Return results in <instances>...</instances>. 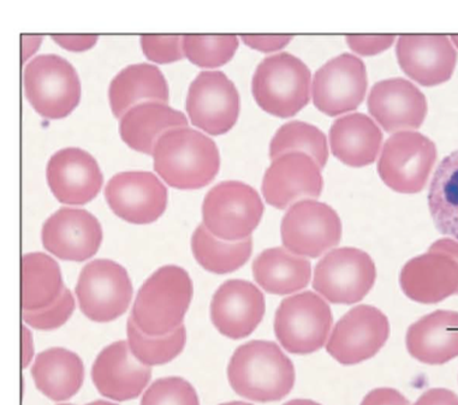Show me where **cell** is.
Instances as JSON below:
<instances>
[{
    "label": "cell",
    "mask_w": 458,
    "mask_h": 405,
    "mask_svg": "<svg viewBox=\"0 0 458 405\" xmlns=\"http://www.w3.org/2000/svg\"><path fill=\"white\" fill-rule=\"evenodd\" d=\"M265 298L258 286L241 279L219 286L211 302V320L230 340H242L257 330L265 316Z\"/></svg>",
    "instance_id": "cell-20"
},
{
    "label": "cell",
    "mask_w": 458,
    "mask_h": 405,
    "mask_svg": "<svg viewBox=\"0 0 458 405\" xmlns=\"http://www.w3.org/2000/svg\"><path fill=\"white\" fill-rule=\"evenodd\" d=\"M361 405H411V401L400 391L381 387V389L370 391L363 398Z\"/></svg>",
    "instance_id": "cell-41"
},
{
    "label": "cell",
    "mask_w": 458,
    "mask_h": 405,
    "mask_svg": "<svg viewBox=\"0 0 458 405\" xmlns=\"http://www.w3.org/2000/svg\"><path fill=\"white\" fill-rule=\"evenodd\" d=\"M394 35H348L349 47L361 55H379L393 46Z\"/></svg>",
    "instance_id": "cell-39"
},
{
    "label": "cell",
    "mask_w": 458,
    "mask_h": 405,
    "mask_svg": "<svg viewBox=\"0 0 458 405\" xmlns=\"http://www.w3.org/2000/svg\"><path fill=\"white\" fill-rule=\"evenodd\" d=\"M185 107L195 127L209 135H223L239 120V90L225 73L202 72L189 86Z\"/></svg>",
    "instance_id": "cell-13"
},
{
    "label": "cell",
    "mask_w": 458,
    "mask_h": 405,
    "mask_svg": "<svg viewBox=\"0 0 458 405\" xmlns=\"http://www.w3.org/2000/svg\"><path fill=\"white\" fill-rule=\"evenodd\" d=\"M428 207L439 232L458 240V149L437 167L429 186Z\"/></svg>",
    "instance_id": "cell-31"
},
{
    "label": "cell",
    "mask_w": 458,
    "mask_h": 405,
    "mask_svg": "<svg viewBox=\"0 0 458 405\" xmlns=\"http://www.w3.org/2000/svg\"><path fill=\"white\" fill-rule=\"evenodd\" d=\"M141 405H200V401L191 383L170 376L153 383L143 394Z\"/></svg>",
    "instance_id": "cell-36"
},
{
    "label": "cell",
    "mask_w": 458,
    "mask_h": 405,
    "mask_svg": "<svg viewBox=\"0 0 458 405\" xmlns=\"http://www.w3.org/2000/svg\"><path fill=\"white\" fill-rule=\"evenodd\" d=\"M243 43L260 52H275L282 50L293 39V35H250L242 34Z\"/></svg>",
    "instance_id": "cell-40"
},
{
    "label": "cell",
    "mask_w": 458,
    "mask_h": 405,
    "mask_svg": "<svg viewBox=\"0 0 458 405\" xmlns=\"http://www.w3.org/2000/svg\"><path fill=\"white\" fill-rule=\"evenodd\" d=\"M191 250L195 260L206 271L216 274H232L250 260L253 240L250 237L240 242H226L216 239L201 224L191 236Z\"/></svg>",
    "instance_id": "cell-32"
},
{
    "label": "cell",
    "mask_w": 458,
    "mask_h": 405,
    "mask_svg": "<svg viewBox=\"0 0 458 405\" xmlns=\"http://www.w3.org/2000/svg\"><path fill=\"white\" fill-rule=\"evenodd\" d=\"M409 354L425 365L458 358V312L436 310L412 324L405 338Z\"/></svg>",
    "instance_id": "cell-24"
},
{
    "label": "cell",
    "mask_w": 458,
    "mask_h": 405,
    "mask_svg": "<svg viewBox=\"0 0 458 405\" xmlns=\"http://www.w3.org/2000/svg\"><path fill=\"white\" fill-rule=\"evenodd\" d=\"M183 113L159 101H143L129 108L120 120L122 139L135 151L152 155L157 139L177 127H187Z\"/></svg>",
    "instance_id": "cell-26"
},
{
    "label": "cell",
    "mask_w": 458,
    "mask_h": 405,
    "mask_svg": "<svg viewBox=\"0 0 458 405\" xmlns=\"http://www.w3.org/2000/svg\"><path fill=\"white\" fill-rule=\"evenodd\" d=\"M152 156L156 173L176 190H200L219 173L218 147L197 129L177 127L164 132Z\"/></svg>",
    "instance_id": "cell-1"
},
{
    "label": "cell",
    "mask_w": 458,
    "mask_h": 405,
    "mask_svg": "<svg viewBox=\"0 0 458 405\" xmlns=\"http://www.w3.org/2000/svg\"><path fill=\"white\" fill-rule=\"evenodd\" d=\"M312 73L300 58L278 54L265 58L255 70L251 90L259 106L272 116H295L310 99Z\"/></svg>",
    "instance_id": "cell-4"
},
{
    "label": "cell",
    "mask_w": 458,
    "mask_h": 405,
    "mask_svg": "<svg viewBox=\"0 0 458 405\" xmlns=\"http://www.w3.org/2000/svg\"><path fill=\"white\" fill-rule=\"evenodd\" d=\"M286 153H303L323 169L328 159L327 136L316 125L289 122L282 125L271 139L270 158L274 160Z\"/></svg>",
    "instance_id": "cell-33"
},
{
    "label": "cell",
    "mask_w": 458,
    "mask_h": 405,
    "mask_svg": "<svg viewBox=\"0 0 458 405\" xmlns=\"http://www.w3.org/2000/svg\"><path fill=\"white\" fill-rule=\"evenodd\" d=\"M437 160V147L428 136L400 131L381 149L377 173L384 183L401 194L420 193L428 184Z\"/></svg>",
    "instance_id": "cell-9"
},
{
    "label": "cell",
    "mask_w": 458,
    "mask_h": 405,
    "mask_svg": "<svg viewBox=\"0 0 458 405\" xmlns=\"http://www.w3.org/2000/svg\"><path fill=\"white\" fill-rule=\"evenodd\" d=\"M47 180L62 204L85 205L100 193L104 177L93 156L79 147H68L48 160Z\"/></svg>",
    "instance_id": "cell-19"
},
{
    "label": "cell",
    "mask_w": 458,
    "mask_h": 405,
    "mask_svg": "<svg viewBox=\"0 0 458 405\" xmlns=\"http://www.w3.org/2000/svg\"><path fill=\"white\" fill-rule=\"evenodd\" d=\"M262 215L264 204L260 195L253 187L239 181L216 184L202 204V224L216 239L226 242L250 239L260 224Z\"/></svg>",
    "instance_id": "cell-6"
},
{
    "label": "cell",
    "mask_w": 458,
    "mask_h": 405,
    "mask_svg": "<svg viewBox=\"0 0 458 405\" xmlns=\"http://www.w3.org/2000/svg\"><path fill=\"white\" fill-rule=\"evenodd\" d=\"M330 306L312 291L283 300L275 317L279 344L290 354L310 355L327 343L332 333Z\"/></svg>",
    "instance_id": "cell-7"
},
{
    "label": "cell",
    "mask_w": 458,
    "mask_h": 405,
    "mask_svg": "<svg viewBox=\"0 0 458 405\" xmlns=\"http://www.w3.org/2000/svg\"><path fill=\"white\" fill-rule=\"evenodd\" d=\"M220 405H253V404L246 403V401H229V403H223Z\"/></svg>",
    "instance_id": "cell-49"
},
{
    "label": "cell",
    "mask_w": 458,
    "mask_h": 405,
    "mask_svg": "<svg viewBox=\"0 0 458 405\" xmlns=\"http://www.w3.org/2000/svg\"><path fill=\"white\" fill-rule=\"evenodd\" d=\"M193 293L187 271L174 265L160 267L139 290L131 317L147 336H167L183 325Z\"/></svg>",
    "instance_id": "cell-3"
},
{
    "label": "cell",
    "mask_w": 458,
    "mask_h": 405,
    "mask_svg": "<svg viewBox=\"0 0 458 405\" xmlns=\"http://www.w3.org/2000/svg\"><path fill=\"white\" fill-rule=\"evenodd\" d=\"M52 40L57 43L59 46L68 51L82 52L89 50L97 44L98 35H66L52 34Z\"/></svg>",
    "instance_id": "cell-42"
},
{
    "label": "cell",
    "mask_w": 458,
    "mask_h": 405,
    "mask_svg": "<svg viewBox=\"0 0 458 405\" xmlns=\"http://www.w3.org/2000/svg\"><path fill=\"white\" fill-rule=\"evenodd\" d=\"M65 286L61 267L44 253H30L22 257V309L41 310L61 298Z\"/></svg>",
    "instance_id": "cell-30"
},
{
    "label": "cell",
    "mask_w": 458,
    "mask_h": 405,
    "mask_svg": "<svg viewBox=\"0 0 458 405\" xmlns=\"http://www.w3.org/2000/svg\"><path fill=\"white\" fill-rule=\"evenodd\" d=\"M41 240L45 249L58 259L82 263L99 250L103 229L86 209L63 207L45 222Z\"/></svg>",
    "instance_id": "cell-17"
},
{
    "label": "cell",
    "mask_w": 458,
    "mask_h": 405,
    "mask_svg": "<svg viewBox=\"0 0 458 405\" xmlns=\"http://www.w3.org/2000/svg\"><path fill=\"white\" fill-rule=\"evenodd\" d=\"M239 38L233 34L183 35L185 57L200 68H218L235 55Z\"/></svg>",
    "instance_id": "cell-35"
},
{
    "label": "cell",
    "mask_w": 458,
    "mask_h": 405,
    "mask_svg": "<svg viewBox=\"0 0 458 405\" xmlns=\"http://www.w3.org/2000/svg\"><path fill=\"white\" fill-rule=\"evenodd\" d=\"M59 405H72V404H59Z\"/></svg>",
    "instance_id": "cell-51"
},
{
    "label": "cell",
    "mask_w": 458,
    "mask_h": 405,
    "mask_svg": "<svg viewBox=\"0 0 458 405\" xmlns=\"http://www.w3.org/2000/svg\"><path fill=\"white\" fill-rule=\"evenodd\" d=\"M24 93L41 117L61 120L72 114L81 99L78 72L58 55H41L24 68Z\"/></svg>",
    "instance_id": "cell-5"
},
{
    "label": "cell",
    "mask_w": 458,
    "mask_h": 405,
    "mask_svg": "<svg viewBox=\"0 0 458 405\" xmlns=\"http://www.w3.org/2000/svg\"><path fill=\"white\" fill-rule=\"evenodd\" d=\"M108 207L131 224L155 223L167 206V190L148 171H125L114 174L105 188Z\"/></svg>",
    "instance_id": "cell-15"
},
{
    "label": "cell",
    "mask_w": 458,
    "mask_h": 405,
    "mask_svg": "<svg viewBox=\"0 0 458 405\" xmlns=\"http://www.w3.org/2000/svg\"><path fill=\"white\" fill-rule=\"evenodd\" d=\"M428 110L425 94L405 79L383 80L369 93L370 116L387 132L396 134L420 128Z\"/></svg>",
    "instance_id": "cell-21"
},
{
    "label": "cell",
    "mask_w": 458,
    "mask_h": 405,
    "mask_svg": "<svg viewBox=\"0 0 458 405\" xmlns=\"http://www.w3.org/2000/svg\"><path fill=\"white\" fill-rule=\"evenodd\" d=\"M321 167L303 153H286L272 160L262 180V195L272 207L285 209L314 200L323 193Z\"/></svg>",
    "instance_id": "cell-16"
},
{
    "label": "cell",
    "mask_w": 458,
    "mask_h": 405,
    "mask_svg": "<svg viewBox=\"0 0 458 405\" xmlns=\"http://www.w3.org/2000/svg\"><path fill=\"white\" fill-rule=\"evenodd\" d=\"M253 275L266 292L277 296L292 295L310 284L312 265L306 257L285 248H270L254 260Z\"/></svg>",
    "instance_id": "cell-29"
},
{
    "label": "cell",
    "mask_w": 458,
    "mask_h": 405,
    "mask_svg": "<svg viewBox=\"0 0 458 405\" xmlns=\"http://www.w3.org/2000/svg\"><path fill=\"white\" fill-rule=\"evenodd\" d=\"M22 63L28 61L43 43L41 35L22 34Z\"/></svg>",
    "instance_id": "cell-44"
},
{
    "label": "cell",
    "mask_w": 458,
    "mask_h": 405,
    "mask_svg": "<svg viewBox=\"0 0 458 405\" xmlns=\"http://www.w3.org/2000/svg\"><path fill=\"white\" fill-rule=\"evenodd\" d=\"M281 233L285 249L314 259L341 242L342 222L331 206L302 200L289 207L283 216Z\"/></svg>",
    "instance_id": "cell-11"
},
{
    "label": "cell",
    "mask_w": 458,
    "mask_h": 405,
    "mask_svg": "<svg viewBox=\"0 0 458 405\" xmlns=\"http://www.w3.org/2000/svg\"><path fill=\"white\" fill-rule=\"evenodd\" d=\"M129 348L138 361L147 367L166 365L183 351L187 330L182 325L174 333L162 337H150L136 326L131 317L127 324Z\"/></svg>",
    "instance_id": "cell-34"
},
{
    "label": "cell",
    "mask_w": 458,
    "mask_h": 405,
    "mask_svg": "<svg viewBox=\"0 0 458 405\" xmlns=\"http://www.w3.org/2000/svg\"><path fill=\"white\" fill-rule=\"evenodd\" d=\"M37 389L51 401H64L75 396L85 380V367L75 352L51 348L40 352L31 367Z\"/></svg>",
    "instance_id": "cell-27"
},
{
    "label": "cell",
    "mask_w": 458,
    "mask_h": 405,
    "mask_svg": "<svg viewBox=\"0 0 458 405\" xmlns=\"http://www.w3.org/2000/svg\"><path fill=\"white\" fill-rule=\"evenodd\" d=\"M367 86L365 63L354 55H339L325 63L314 75V105L331 117L351 113L365 99Z\"/></svg>",
    "instance_id": "cell-14"
},
{
    "label": "cell",
    "mask_w": 458,
    "mask_h": 405,
    "mask_svg": "<svg viewBox=\"0 0 458 405\" xmlns=\"http://www.w3.org/2000/svg\"><path fill=\"white\" fill-rule=\"evenodd\" d=\"M141 46L146 57L159 64L184 57L183 35H141Z\"/></svg>",
    "instance_id": "cell-38"
},
{
    "label": "cell",
    "mask_w": 458,
    "mask_h": 405,
    "mask_svg": "<svg viewBox=\"0 0 458 405\" xmlns=\"http://www.w3.org/2000/svg\"><path fill=\"white\" fill-rule=\"evenodd\" d=\"M414 405H458V396L447 389L426 391Z\"/></svg>",
    "instance_id": "cell-43"
},
{
    "label": "cell",
    "mask_w": 458,
    "mask_h": 405,
    "mask_svg": "<svg viewBox=\"0 0 458 405\" xmlns=\"http://www.w3.org/2000/svg\"><path fill=\"white\" fill-rule=\"evenodd\" d=\"M389 336L390 323L386 314L373 306H358L335 325L327 350L341 365H359L374 358Z\"/></svg>",
    "instance_id": "cell-12"
},
{
    "label": "cell",
    "mask_w": 458,
    "mask_h": 405,
    "mask_svg": "<svg viewBox=\"0 0 458 405\" xmlns=\"http://www.w3.org/2000/svg\"><path fill=\"white\" fill-rule=\"evenodd\" d=\"M94 385L112 401L135 400L152 378L150 367L132 355L128 342H114L98 355L92 368Z\"/></svg>",
    "instance_id": "cell-23"
},
{
    "label": "cell",
    "mask_w": 458,
    "mask_h": 405,
    "mask_svg": "<svg viewBox=\"0 0 458 405\" xmlns=\"http://www.w3.org/2000/svg\"><path fill=\"white\" fill-rule=\"evenodd\" d=\"M383 132L372 118L363 114H345L330 129V145L335 158L345 165L362 167L376 162Z\"/></svg>",
    "instance_id": "cell-25"
},
{
    "label": "cell",
    "mask_w": 458,
    "mask_h": 405,
    "mask_svg": "<svg viewBox=\"0 0 458 405\" xmlns=\"http://www.w3.org/2000/svg\"><path fill=\"white\" fill-rule=\"evenodd\" d=\"M75 310V299L69 289L63 291L61 298L47 308L27 312L23 310L22 319L30 327L41 331H51L63 326Z\"/></svg>",
    "instance_id": "cell-37"
},
{
    "label": "cell",
    "mask_w": 458,
    "mask_h": 405,
    "mask_svg": "<svg viewBox=\"0 0 458 405\" xmlns=\"http://www.w3.org/2000/svg\"><path fill=\"white\" fill-rule=\"evenodd\" d=\"M86 405H117V404L111 403V401H92V403H89Z\"/></svg>",
    "instance_id": "cell-48"
},
{
    "label": "cell",
    "mask_w": 458,
    "mask_h": 405,
    "mask_svg": "<svg viewBox=\"0 0 458 405\" xmlns=\"http://www.w3.org/2000/svg\"><path fill=\"white\" fill-rule=\"evenodd\" d=\"M450 39L453 41L454 46L458 48V35H451Z\"/></svg>",
    "instance_id": "cell-50"
},
{
    "label": "cell",
    "mask_w": 458,
    "mask_h": 405,
    "mask_svg": "<svg viewBox=\"0 0 458 405\" xmlns=\"http://www.w3.org/2000/svg\"><path fill=\"white\" fill-rule=\"evenodd\" d=\"M284 405H321L317 403V401L310 400H293L285 403Z\"/></svg>",
    "instance_id": "cell-47"
},
{
    "label": "cell",
    "mask_w": 458,
    "mask_h": 405,
    "mask_svg": "<svg viewBox=\"0 0 458 405\" xmlns=\"http://www.w3.org/2000/svg\"><path fill=\"white\" fill-rule=\"evenodd\" d=\"M108 99L112 114L122 118L129 108L142 100L169 103V86L165 76L156 65L140 63L121 70L112 79Z\"/></svg>",
    "instance_id": "cell-28"
},
{
    "label": "cell",
    "mask_w": 458,
    "mask_h": 405,
    "mask_svg": "<svg viewBox=\"0 0 458 405\" xmlns=\"http://www.w3.org/2000/svg\"><path fill=\"white\" fill-rule=\"evenodd\" d=\"M227 379L239 396L270 403L292 392L296 373L292 359L274 342L251 341L233 352Z\"/></svg>",
    "instance_id": "cell-2"
},
{
    "label": "cell",
    "mask_w": 458,
    "mask_h": 405,
    "mask_svg": "<svg viewBox=\"0 0 458 405\" xmlns=\"http://www.w3.org/2000/svg\"><path fill=\"white\" fill-rule=\"evenodd\" d=\"M400 284L411 301L436 305L458 295V261L444 251L428 249L404 265Z\"/></svg>",
    "instance_id": "cell-22"
},
{
    "label": "cell",
    "mask_w": 458,
    "mask_h": 405,
    "mask_svg": "<svg viewBox=\"0 0 458 405\" xmlns=\"http://www.w3.org/2000/svg\"><path fill=\"white\" fill-rule=\"evenodd\" d=\"M34 356L33 337L26 325H22V368L30 365Z\"/></svg>",
    "instance_id": "cell-45"
},
{
    "label": "cell",
    "mask_w": 458,
    "mask_h": 405,
    "mask_svg": "<svg viewBox=\"0 0 458 405\" xmlns=\"http://www.w3.org/2000/svg\"><path fill=\"white\" fill-rule=\"evenodd\" d=\"M429 250L444 251V253L450 254L454 259L458 261V240L454 239H442L436 240L435 243L429 247Z\"/></svg>",
    "instance_id": "cell-46"
},
{
    "label": "cell",
    "mask_w": 458,
    "mask_h": 405,
    "mask_svg": "<svg viewBox=\"0 0 458 405\" xmlns=\"http://www.w3.org/2000/svg\"><path fill=\"white\" fill-rule=\"evenodd\" d=\"M396 54L402 70L425 87L449 81L457 64L456 47L443 34L401 35Z\"/></svg>",
    "instance_id": "cell-18"
},
{
    "label": "cell",
    "mask_w": 458,
    "mask_h": 405,
    "mask_svg": "<svg viewBox=\"0 0 458 405\" xmlns=\"http://www.w3.org/2000/svg\"><path fill=\"white\" fill-rule=\"evenodd\" d=\"M83 316L96 323H110L127 312L132 283L122 265L107 259L87 264L75 288Z\"/></svg>",
    "instance_id": "cell-10"
},
{
    "label": "cell",
    "mask_w": 458,
    "mask_h": 405,
    "mask_svg": "<svg viewBox=\"0 0 458 405\" xmlns=\"http://www.w3.org/2000/svg\"><path fill=\"white\" fill-rule=\"evenodd\" d=\"M377 279L376 264L366 251L344 247L332 249L314 270L313 288L334 305L362 301Z\"/></svg>",
    "instance_id": "cell-8"
}]
</instances>
